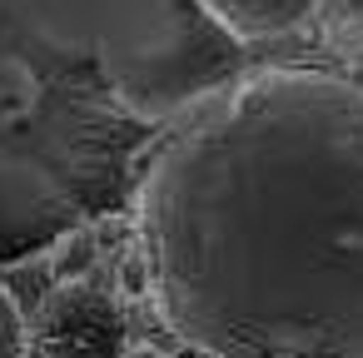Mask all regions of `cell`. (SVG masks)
<instances>
[{
    "label": "cell",
    "instance_id": "6da1fadb",
    "mask_svg": "<svg viewBox=\"0 0 363 358\" xmlns=\"http://www.w3.org/2000/svg\"><path fill=\"white\" fill-rule=\"evenodd\" d=\"M135 249L199 358H363V80L269 65L199 100L145 160Z\"/></svg>",
    "mask_w": 363,
    "mask_h": 358
},
{
    "label": "cell",
    "instance_id": "7a4b0ae2",
    "mask_svg": "<svg viewBox=\"0 0 363 358\" xmlns=\"http://www.w3.org/2000/svg\"><path fill=\"white\" fill-rule=\"evenodd\" d=\"M0 11L45 50L90 60L120 110L145 125H174L244 75V45L199 0H0Z\"/></svg>",
    "mask_w": 363,
    "mask_h": 358
},
{
    "label": "cell",
    "instance_id": "3957f363",
    "mask_svg": "<svg viewBox=\"0 0 363 358\" xmlns=\"http://www.w3.org/2000/svg\"><path fill=\"white\" fill-rule=\"evenodd\" d=\"M85 224L80 199L45 164L0 145V269L55 254Z\"/></svg>",
    "mask_w": 363,
    "mask_h": 358
},
{
    "label": "cell",
    "instance_id": "277c9868",
    "mask_svg": "<svg viewBox=\"0 0 363 358\" xmlns=\"http://www.w3.org/2000/svg\"><path fill=\"white\" fill-rule=\"evenodd\" d=\"M35 358H125L130 353V313L120 293L95 279L55 284L30 318Z\"/></svg>",
    "mask_w": 363,
    "mask_h": 358
},
{
    "label": "cell",
    "instance_id": "5b68a950",
    "mask_svg": "<svg viewBox=\"0 0 363 358\" xmlns=\"http://www.w3.org/2000/svg\"><path fill=\"white\" fill-rule=\"evenodd\" d=\"M204 16L239 45H264V40H284L298 35L328 0H199Z\"/></svg>",
    "mask_w": 363,
    "mask_h": 358
},
{
    "label": "cell",
    "instance_id": "8992f818",
    "mask_svg": "<svg viewBox=\"0 0 363 358\" xmlns=\"http://www.w3.org/2000/svg\"><path fill=\"white\" fill-rule=\"evenodd\" d=\"M0 358H30V318L6 284H0Z\"/></svg>",
    "mask_w": 363,
    "mask_h": 358
},
{
    "label": "cell",
    "instance_id": "52a82bcc",
    "mask_svg": "<svg viewBox=\"0 0 363 358\" xmlns=\"http://www.w3.org/2000/svg\"><path fill=\"white\" fill-rule=\"evenodd\" d=\"M125 358H169L164 348H155V343H130V353Z\"/></svg>",
    "mask_w": 363,
    "mask_h": 358
}]
</instances>
